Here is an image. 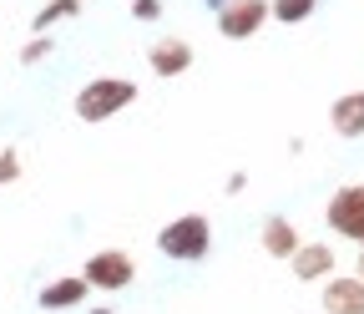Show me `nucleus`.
I'll return each mask as SVG.
<instances>
[{
  "label": "nucleus",
  "mask_w": 364,
  "mask_h": 314,
  "mask_svg": "<svg viewBox=\"0 0 364 314\" xmlns=\"http://www.w3.org/2000/svg\"><path fill=\"white\" fill-rule=\"evenodd\" d=\"M208 248H213L208 213H182V218H172V223L157 229V253L172 258V263H203Z\"/></svg>",
  "instance_id": "f257e3e1"
},
{
  "label": "nucleus",
  "mask_w": 364,
  "mask_h": 314,
  "mask_svg": "<svg viewBox=\"0 0 364 314\" xmlns=\"http://www.w3.org/2000/svg\"><path fill=\"white\" fill-rule=\"evenodd\" d=\"M136 102V81H127V76H91L81 92H76V117L86 122V127H97V122H107V117H117V112H127Z\"/></svg>",
  "instance_id": "f03ea898"
},
{
  "label": "nucleus",
  "mask_w": 364,
  "mask_h": 314,
  "mask_svg": "<svg viewBox=\"0 0 364 314\" xmlns=\"http://www.w3.org/2000/svg\"><path fill=\"white\" fill-rule=\"evenodd\" d=\"M81 279L91 289H102V294H122L132 279H136V263L127 248H97L86 263H81Z\"/></svg>",
  "instance_id": "7ed1b4c3"
},
{
  "label": "nucleus",
  "mask_w": 364,
  "mask_h": 314,
  "mask_svg": "<svg viewBox=\"0 0 364 314\" xmlns=\"http://www.w3.org/2000/svg\"><path fill=\"white\" fill-rule=\"evenodd\" d=\"M324 223L339 234V239H354V244H364V183H344L334 198H329V208H324Z\"/></svg>",
  "instance_id": "20e7f679"
},
{
  "label": "nucleus",
  "mask_w": 364,
  "mask_h": 314,
  "mask_svg": "<svg viewBox=\"0 0 364 314\" xmlns=\"http://www.w3.org/2000/svg\"><path fill=\"white\" fill-rule=\"evenodd\" d=\"M263 21H268V0H228V6L218 11L223 41H248V36H258Z\"/></svg>",
  "instance_id": "39448f33"
},
{
  "label": "nucleus",
  "mask_w": 364,
  "mask_h": 314,
  "mask_svg": "<svg viewBox=\"0 0 364 314\" xmlns=\"http://www.w3.org/2000/svg\"><path fill=\"white\" fill-rule=\"evenodd\" d=\"M147 61H152V76H188V66L198 61V51H193L188 36H162L157 46L147 51Z\"/></svg>",
  "instance_id": "423d86ee"
},
{
  "label": "nucleus",
  "mask_w": 364,
  "mask_h": 314,
  "mask_svg": "<svg viewBox=\"0 0 364 314\" xmlns=\"http://www.w3.org/2000/svg\"><path fill=\"white\" fill-rule=\"evenodd\" d=\"M334 263H339V258H334L329 244H309V239H304V244L294 248V258H289V268H294V279H299V284L329 279V274H334Z\"/></svg>",
  "instance_id": "0eeeda50"
},
{
  "label": "nucleus",
  "mask_w": 364,
  "mask_h": 314,
  "mask_svg": "<svg viewBox=\"0 0 364 314\" xmlns=\"http://www.w3.org/2000/svg\"><path fill=\"white\" fill-rule=\"evenodd\" d=\"M329 127H334V137L359 142V137H364V92H344V97H334V107H329Z\"/></svg>",
  "instance_id": "6e6552de"
},
{
  "label": "nucleus",
  "mask_w": 364,
  "mask_h": 314,
  "mask_svg": "<svg viewBox=\"0 0 364 314\" xmlns=\"http://www.w3.org/2000/svg\"><path fill=\"white\" fill-rule=\"evenodd\" d=\"M86 294H91V284H86L81 274H61V279H51V284H41L36 304H41V309H81Z\"/></svg>",
  "instance_id": "1a4fd4ad"
},
{
  "label": "nucleus",
  "mask_w": 364,
  "mask_h": 314,
  "mask_svg": "<svg viewBox=\"0 0 364 314\" xmlns=\"http://www.w3.org/2000/svg\"><path fill=\"white\" fill-rule=\"evenodd\" d=\"M258 244H263V253H268V258H294V248H299L304 239H299V229H294V218H284V213H268V218H263V234H258Z\"/></svg>",
  "instance_id": "9d476101"
},
{
  "label": "nucleus",
  "mask_w": 364,
  "mask_h": 314,
  "mask_svg": "<svg viewBox=\"0 0 364 314\" xmlns=\"http://www.w3.org/2000/svg\"><path fill=\"white\" fill-rule=\"evenodd\" d=\"M324 314H364V279H324Z\"/></svg>",
  "instance_id": "9b49d317"
},
{
  "label": "nucleus",
  "mask_w": 364,
  "mask_h": 314,
  "mask_svg": "<svg viewBox=\"0 0 364 314\" xmlns=\"http://www.w3.org/2000/svg\"><path fill=\"white\" fill-rule=\"evenodd\" d=\"M71 16H81V0H46V6L36 11V21H31V31L46 36L56 21H71Z\"/></svg>",
  "instance_id": "f8f14e48"
},
{
  "label": "nucleus",
  "mask_w": 364,
  "mask_h": 314,
  "mask_svg": "<svg viewBox=\"0 0 364 314\" xmlns=\"http://www.w3.org/2000/svg\"><path fill=\"white\" fill-rule=\"evenodd\" d=\"M318 11V0H268V16L279 21V26H299Z\"/></svg>",
  "instance_id": "ddd939ff"
},
{
  "label": "nucleus",
  "mask_w": 364,
  "mask_h": 314,
  "mask_svg": "<svg viewBox=\"0 0 364 314\" xmlns=\"http://www.w3.org/2000/svg\"><path fill=\"white\" fill-rule=\"evenodd\" d=\"M21 172H26V157H21L16 147H6V152H0V188L21 183Z\"/></svg>",
  "instance_id": "4468645a"
},
{
  "label": "nucleus",
  "mask_w": 364,
  "mask_h": 314,
  "mask_svg": "<svg viewBox=\"0 0 364 314\" xmlns=\"http://www.w3.org/2000/svg\"><path fill=\"white\" fill-rule=\"evenodd\" d=\"M51 56V36H31L26 46H21V66H36V61H46Z\"/></svg>",
  "instance_id": "2eb2a0df"
},
{
  "label": "nucleus",
  "mask_w": 364,
  "mask_h": 314,
  "mask_svg": "<svg viewBox=\"0 0 364 314\" xmlns=\"http://www.w3.org/2000/svg\"><path fill=\"white\" fill-rule=\"evenodd\" d=\"M132 16L136 21H157L162 16V0H132Z\"/></svg>",
  "instance_id": "dca6fc26"
},
{
  "label": "nucleus",
  "mask_w": 364,
  "mask_h": 314,
  "mask_svg": "<svg viewBox=\"0 0 364 314\" xmlns=\"http://www.w3.org/2000/svg\"><path fill=\"white\" fill-rule=\"evenodd\" d=\"M354 279H364V248H359V263H354Z\"/></svg>",
  "instance_id": "f3484780"
},
{
  "label": "nucleus",
  "mask_w": 364,
  "mask_h": 314,
  "mask_svg": "<svg viewBox=\"0 0 364 314\" xmlns=\"http://www.w3.org/2000/svg\"><path fill=\"white\" fill-rule=\"evenodd\" d=\"M86 314H117V309L112 304H97V309H86Z\"/></svg>",
  "instance_id": "a211bd4d"
},
{
  "label": "nucleus",
  "mask_w": 364,
  "mask_h": 314,
  "mask_svg": "<svg viewBox=\"0 0 364 314\" xmlns=\"http://www.w3.org/2000/svg\"><path fill=\"white\" fill-rule=\"evenodd\" d=\"M208 6H213V11H223V6H228V0H208Z\"/></svg>",
  "instance_id": "6ab92c4d"
},
{
  "label": "nucleus",
  "mask_w": 364,
  "mask_h": 314,
  "mask_svg": "<svg viewBox=\"0 0 364 314\" xmlns=\"http://www.w3.org/2000/svg\"><path fill=\"white\" fill-rule=\"evenodd\" d=\"M81 6H86V0H81Z\"/></svg>",
  "instance_id": "aec40b11"
},
{
  "label": "nucleus",
  "mask_w": 364,
  "mask_h": 314,
  "mask_svg": "<svg viewBox=\"0 0 364 314\" xmlns=\"http://www.w3.org/2000/svg\"><path fill=\"white\" fill-rule=\"evenodd\" d=\"M359 248H364V244H359Z\"/></svg>",
  "instance_id": "412c9836"
}]
</instances>
